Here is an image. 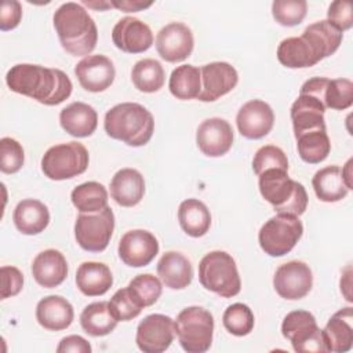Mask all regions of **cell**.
Here are the masks:
<instances>
[{"label":"cell","instance_id":"obj_2","mask_svg":"<svg viewBox=\"0 0 353 353\" xmlns=\"http://www.w3.org/2000/svg\"><path fill=\"white\" fill-rule=\"evenodd\" d=\"M52 21L59 43L66 52L74 57H87L94 51L98 29L83 6L73 1L63 3L54 12Z\"/></svg>","mask_w":353,"mask_h":353},{"label":"cell","instance_id":"obj_15","mask_svg":"<svg viewBox=\"0 0 353 353\" xmlns=\"http://www.w3.org/2000/svg\"><path fill=\"white\" fill-rule=\"evenodd\" d=\"M194 47L193 33L182 22H170L156 36V50L167 62H182L190 57Z\"/></svg>","mask_w":353,"mask_h":353},{"label":"cell","instance_id":"obj_8","mask_svg":"<svg viewBox=\"0 0 353 353\" xmlns=\"http://www.w3.org/2000/svg\"><path fill=\"white\" fill-rule=\"evenodd\" d=\"M302 233L303 225L298 216L276 214L262 225L258 241L265 254L277 258L288 254L299 241Z\"/></svg>","mask_w":353,"mask_h":353},{"label":"cell","instance_id":"obj_23","mask_svg":"<svg viewBox=\"0 0 353 353\" xmlns=\"http://www.w3.org/2000/svg\"><path fill=\"white\" fill-rule=\"evenodd\" d=\"M32 274L39 285L55 288L68 277V262L61 251L54 248L44 250L33 259Z\"/></svg>","mask_w":353,"mask_h":353},{"label":"cell","instance_id":"obj_25","mask_svg":"<svg viewBox=\"0 0 353 353\" xmlns=\"http://www.w3.org/2000/svg\"><path fill=\"white\" fill-rule=\"evenodd\" d=\"M73 317V306L61 295H48L40 299L36 306V320L48 331L66 330L72 324Z\"/></svg>","mask_w":353,"mask_h":353},{"label":"cell","instance_id":"obj_28","mask_svg":"<svg viewBox=\"0 0 353 353\" xmlns=\"http://www.w3.org/2000/svg\"><path fill=\"white\" fill-rule=\"evenodd\" d=\"M157 276L171 290L186 288L193 279V266L181 252L167 251L157 262Z\"/></svg>","mask_w":353,"mask_h":353},{"label":"cell","instance_id":"obj_24","mask_svg":"<svg viewBox=\"0 0 353 353\" xmlns=\"http://www.w3.org/2000/svg\"><path fill=\"white\" fill-rule=\"evenodd\" d=\"M321 332L327 352H349L353 346V309L347 306L334 313Z\"/></svg>","mask_w":353,"mask_h":353},{"label":"cell","instance_id":"obj_40","mask_svg":"<svg viewBox=\"0 0 353 353\" xmlns=\"http://www.w3.org/2000/svg\"><path fill=\"white\" fill-rule=\"evenodd\" d=\"M307 11V3L305 0H274L272 3V15L281 26L299 25Z\"/></svg>","mask_w":353,"mask_h":353},{"label":"cell","instance_id":"obj_11","mask_svg":"<svg viewBox=\"0 0 353 353\" xmlns=\"http://www.w3.org/2000/svg\"><path fill=\"white\" fill-rule=\"evenodd\" d=\"M299 94L316 97L325 109L345 110L353 103V83L349 79L312 77L302 84Z\"/></svg>","mask_w":353,"mask_h":353},{"label":"cell","instance_id":"obj_30","mask_svg":"<svg viewBox=\"0 0 353 353\" xmlns=\"http://www.w3.org/2000/svg\"><path fill=\"white\" fill-rule=\"evenodd\" d=\"M113 276L108 265L102 262H83L76 272V285L85 296H99L109 291Z\"/></svg>","mask_w":353,"mask_h":353},{"label":"cell","instance_id":"obj_37","mask_svg":"<svg viewBox=\"0 0 353 353\" xmlns=\"http://www.w3.org/2000/svg\"><path fill=\"white\" fill-rule=\"evenodd\" d=\"M296 139L299 157L309 164H319L327 159L331 152V142L325 131L305 132Z\"/></svg>","mask_w":353,"mask_h":353},{"label":"cell","instance_id":"obj_46","mask_svg":"<svg viewBox=\"0 0 353 353\" xmlns=\"http://www.w3.org/2000/svg\"><path fill=\"white\" fill-rule=\"evenodd\" d=\"M1 299H7L10 296H15L21 292L23 287V274L15 266H1Z\"/></svg>","mask_w":353,"mask_h":353},{"label":"cell","instance_id":"obj_31","mask_svg":"<svg viewBox=\"0 0 353 353\" xmlns=\"http://www.w3.org/2000/svg\"><path fill=\"white\" fill-rule=\"evenodd\" d=\"M312 185L317 199L324 203L339 201L349 193L342 178V170L338 165H328L319 170L312 179Z\"/></svg>","mask_w":353,"mask_h":353},{"label":"cell","instance_id":"obj_16","mask_svg":"<svg viewBox=\"0 0 353 353\" xmlns=\"http://www.w3.org/2000/svg\"><path fill=\"white\" fill-rule=\"evenodd\" d=\"M159 241L153 233L135 229L125 232L117 247L120 259L131 268H142L149 265L159 254Z\"/></svg>","mask_w":353,"mask_h":353},{"label":"cell","instance_id":"obj_19","mask_svg":"<svg viewBox=\"0 0 353 353\" xmlns=\"http://www.w3.org/2000/svg\"><path fill=\"white\" fill-rule=\"evenodd\" d=\"M196 143L203 154L221 157L226 154L233 145L232 125L221 117L205 119L197 127Z\"/></svg>","mask_w":353,"mask_h":353},{"label":"cell","instance_id":"obj_34","mask_svg":"<svg viewBox=\"0 0 353 353\" xmlns=\"http://www.w3.org/2000/svg\"><path fill=\"white\" fill-rule=\"evenodd\" d=\"M170 92L182 101L197 98L201 91L200 69L193 65H181L175 68L168 81Z\"/></svg>","mask_w":353,"mask_h":353},{"label":"cell","instance_id":"obj_10","mask_svg":"<svg viewBox=\"0 0 353 353\" xmlns=\"http://www.w3.org/2000/svg\"><path fill=\"white\" fill-rule=\"evenodd\" d=\"M281 334L299 353H323L325 350L323 332L314 316L307 310L290 312L281 324Z\"/></svg>","mask_w":353,"mask_h":353},{"label":"cell","instance_id":"obj_22","mask_svg":"<svg viewBox=\"0 0 353 353\" xmlns=\"http://www.w3.org/2000/svg\"><path fill=\"white\" fill-rule=\"evenodd\" d=\"M324 105L313 95L299 94L291 106V120L295 138L312 131H325Z\"/></svg>","mask_w":353,"mask_h":353},{"label":"cell","instance_id":"obj_47","mask_svg":"<svg viewBox=\"0 0 353 353\" xmlns=\"http://www.w3.org/2000/svg\"><path fill=\"white\" fill-rule=\"evenodd\" d=\"M22 18V6L17 0H4L0 7V29L3 32L15 29Z\"/></svg>","mask_w":353,"mask_h":353},{"label":"cell","instance_id":"obj_17","mask_svg":"<svg viewBox=\"0 0 353 353\" xmlns=\"http://www.w3.org/2000/svg\"><path fill=\"white\" fill-rule=\"evenodd\" d=\"M201 91L197 97L201 102H214L230 92L239 81L237 70L228 62H211L200 68Z\"/></svg>","mask_w":353,"mask_h":353},{"label":"cell","instance_id":"obj_20","mask_svg":"<svg viewBox=\"0 0 353 353\" xmlns=\"http://www.w3.org/2000/svg\"><path fill=\"white\" fill-rule=\"evenodd\" d=\"M74 74L80 85L90 92H102L114 80L116 70L113 62L101 54L87 55L74 66Z\"/></svg>","mask_w":353,"mask_h":353},{"label":"cell","instance_id":"obj_49","mask_svg":"<svg viewBox=\"0 0 353 353\" xmlns=\"http://www.w3.org/2000/svg\"><path fill=\"white\" fill-rule=\"evenodd\" d=\"M113 7L124 12H137L142 11L153 4V1H141V0H113L110 1Z\"/></svg>","mask_w":353,"mask_h":353},{"label":"cell","instance_id":"obj_43","mask_svg":"<svg viewBox=\"0 0 353 353\" xmlns=\"http://www.w3.org/2000/svg\"><path fill=\"white\" fill-rule=\"evenodd\" d=\"M25 161L22 145L10 137L0 139V170L4 174L18 172Z\"/></svg>","mask_w":353,"mask_h":353},{"label":"cell","instance_id":"obj_41","mask_svg":"<svg viewBox=\"0 0 353 353\" xmlns=\"http://www.w3.org/2000/svg\"><path fill=\"white\" fill-rule=\"evenodd\" d=\"M323 48L325 58L332 55L341 46L343 33L334 28L328 21H317L305 29Z\"/></svg>","mask_w":353,"mask_h":353},{"label":"cell","instance_id":"obj_6","mask_svg":"<svg viewBox=\"0 0 353 353\" xmlns=\"http://www.w3.org/2000/svg\"><path fill=\"white\" fill-rule=\"evenodd\" d=\"M179 345L188 353H204L211 347L214 334L212 314L200 306L182 309L174 321Z\"/></svg>","mask_w":353,"mask_h":353},{"label":"cell","instance_id":"obj_39","mask_svg":"<svg viewBox=\"0 0 353 353\" xmlns=\"http://www.w3.org/2000/svg\"><path fill=\"white\" fill-rule=\"evenodd\" d=\"M127 287L142 307H148L156 303L163 292L160 280L150 273L135 276Z\"/></svg>","mask_w":353,"mask_h":353},{"label":"cell","instance_id":"obj_36","mask_svg":"<svg viewBox=\"0 0 353 353\" xmlns=\"http://www.w3.org/2000/svg\"><path fill=\"white\" fill-rule=\"evenodd\" d=\"M131 80L138 91L150 94L159 91L164 85L165 72L159 61L145 58L132 66Z\"/></svg>","mask_w":353,"mask_h":353},{"label":"cell","instance_id":"obj_42","mask_svg":"<svg viewBox=\"0 0 353 353\" xmlns=\"http://www.w3.org/2000/svg\"><path fill=\"white\" fill-rule=\"evenodd\" d=\"M280 168L288 171V159L285 153L274 145H265L256 150L252 159V170L261 175L266 170Z\"/></svg>","mask_w":353,"mask_h":353},{"label":"cell","instance_id":"obj_13","mask_svg":"<svg viewBox=\"0 0 353 353\" xmlns=\"http://www.w3.org/2000/svg\"><path fill=\"white\" fill-rule=\"evenodd\" d=\"M174 335V320L170 316L154 313L138 324L135 342L143 353H161L171 346Z\"/></svg>","mask_w":353,"mask_h":353},{"label":"cell","instance_id":"obj_4","mask_svg":"<svg viewBox=\"0 0 353 353\" xmlns=\"http://www.w3.org/2000/svg\"><path fill=\"white\" fill-rule=\"evenodd\" d=\"M262 197L273 205L277 214L299 216L307 207V193L302 183L288 176V171L272 168L258 175Z\"/></svg>","mask_w":353,"mask_h":353},{"label":"cell","instance_id":"obj_32","mask_svg":"<svg viewBox=\"0 0 353 353\" xmlns=\"http://www.w3.org/2000/svg\"><path fill=\"white\" fill-rule=\"evenodd\" d=\"M178 221L188 236L201 237L211 226V214L203 201L188 199L179 204Z\"/></svg>","mask_w":353,"mask_h":353},{"label":"cell","instance_id":"obj_1","mask_svg":"<svg viewBox=\"0 0 353 353\" xmlns=\"http://www.w3.org/2000/svg\"><path fill=\"white\" fill-rule=\"evenodd\" d=\"M8 88L43 105L62 103L72 94L73 84L61 69L33 63H17L6 74Z\"/></svg>","mask_w":353,"mask_h":353},{"label":"cell","instance_id":"obj_44","mask_svg":"<svg viewBox=\"0 0 353 353\" xmlns=\"http://www.w3.org/2000/svg\"><path fill=\"white\" fill-rule=\"evenodd\" d=\"M109 306L119 321H130L138 317L143 309L132 296L128 287L117 290L109 301Z\"/></svg>","mask_w":353,"mask_h":353},{"label":"cell","instance_id":"obj_3","mask_svg":"<svg viewBox=\"0 0 353 353\" xmlns=\"http://www.w3.org/2000/svg\"><path fill=\"white\" fill-rule=\"evenodd\" d=\"M103 128L110 138L138 148L150 141L154 132V120L143 105L123 102L106 112Z\"/></svg>","mask_w":353,"mask_h":353},{"label":"cell","instance_id":"obj_48","mask_svg":"<svg viewBox=\"0 0 353 353\" xmlns=\"http://www.w3.org/2000/svg\"><path fill=\"white\" fill-rule=\"evenodd\" d=\"M92 347L91 345L80 335H69L61 339L57 352L58 353H66V352H73V353H91Z\"/></svg>","mask_w":353,"mask_h":353},{"label":"cell","instance_id":"obj_45","mask_svg":"<svg viewBox=\"0 0 353 353\" xmlns=\"http://www.w3.org/2000/svg\"><path fill=\"white\" fill-rule=\"evenodd\" d=\"M327 21L342 33L350 29L353 26L352 3L343 0L332 1L327 11Z\"/></svg>","mask_w":353,"mask_h":353},{"label":"cell","instance_id":"obj_29","mask_svg":"<svg viewBox=\"0 0 353 353\" xmlns=\"http://www.w3.org/2000/svg\"><path fill=\"white\" fill-rule=\"evenodd\" d=\"M12 221L15 228L22 234H39L50 223V211L40 200L25 199L17 204L12 214Z\"/></svg>","mask_w":353,"mask_h":353},{"label":"cell","instance_id":"obj_38","mask_svg":"<svg viewBox=\"0 0 353 353\" xmlns=\"http://www.w3.org/2000/svg\"><path fill=\"white\" fill-rule=\"evenodd\" d=\"M223 327L236 336L248 335L255 324L254 313L245 303H232L226 307L222 316Z\"/></svg>","mask_w":353,"mask_h":353},{"label":"cell","instance_id":"obj_7","mask_svg":"<svg viewBox=\"0 0 353 353\" xmlns=\"http://www.w3.org/2000/svg\"><path fill=\"white\" fill-rule=\"evenodd\" d=\"M90 154L85 146L72 141L51 146L41 159V171L52 181L74 178L88 168Z\"/></svg>","mask_w":353,"mask_h":353},{"label":"cell","instance_id":"obj_9","mask_svg":"<svg viewBox=\"0 0 353 353\" xmlns=\"http://www.w3.org/2000/svg\"><path fill=\"white\" fill-rule=\"evenodd\" d=\"M114 229V214L108 205L99 212H80L74 222L77 244L88 252H102L109 245Z\"/></svg>","mask_w":353,"mask_h":353},{"label":"cell","instance_id":"obj_51","mask_svg":"<svg viewBox=\"0 0 353 353\" xmlns=\"http://www.w3.org/2000/svg\"><path fill=\"white\" fill-rule=\"evenodd\" d=\"M83 4H85V6H88V7H91V8H95V10H106V8H109V7H112V3H106V1H97V3H94V1H88V0H84L83 1Z\"/></svg>","mask_w":353,"mask_h":353},{"label":"cell","instance_id":"obj_14","mask_svg":"<svg viewBox=\"0 0 353 353\" xmlns=\"http://www.w3.org/2000/svg\"><path fill=\"white\" fill-rule=\"evenodd\" d=\"M321 47L305 30L299 37H287L277 47L279 62L290 69L310 68L324 59Z\"/></svg>","mask_w":353,"mask_h":353},{"label":"cell","instance_id":"obj_50","mask_svg":"<svg viewBox=\"0 0 353 353\" xmlns=\"http://www.w3.org/2000/svg\"><path fill=\"white\" fill-rule=\"evenodd\" d=\"M352 163H353V160L350 159L346 164H345V167L343 168H341L342 170V178H343V181H345V183H346V186H347V189L350 190V189H353L352 188Z\"/></svg>","mask_w":353,"mask_h":353},{"label":"cell","instance_id":"obj_26","mask_svg":"<svg viewBox=\"0 0 353 353\" xmlns=\"http://www.w3.org/2000/svg\"><path fill=\"white\" fill-rule=\"evenodd\" d=\"M61 127L74 138H87L98 125L97 110L84 102H72L59 113Z\"/></svg>","mask_w":353,"mask_h":353},{"label":"cell","instance_id":"obj_21","mask_svg":"<svg viewBox=\"0 0 353 353\" xmlns=\"http://www.w3.org/2000/svg\"><path fill=\"white\" fill-rule=\"evenodd\" d=\"M113 44L128 54H141L153 44L152 29L138 18L124 17L113 26Z\"/></svg>","mask_w":353,"mask_h":353},{"label":"cell","instance_id":"obj_5","mask_svg":"<svg viewBox=\"0 0 353 353\" xmlns=\"http://www.w3.org/2000/svg\"><path fill=\"white\" fill-rule=\"evenodd\" d=\"M200 284L222 298L236 296L241 290V280L233 256L225 251H211L199 263Z\"/></svg>","mask_w":353,"mask_h":353},{"label":"cell","instance_id":"obj_18","mask_svg":"<svg viewBox=\"0 0 353 353\" xmlns=\"http://www.w3.org/2000/svg\"><path fill=\"white\" fill-rule=\"evenodd\" d=\"M239 132L247 139L266 137L274 124V113L269 103L261 99L245 102L236 116Z\"/></svg>","mask_w":353,"mask_h":353},{"label":"cell","instance_id":"obj_27","mask_svg":"<svg viewBox=\"0 0 353 353\" xmlns=\"http://www.w3.org/2000/svg\"><path fill=\"white\" fill-rule=\"evenodd\" d=\"M145 194V179L135 168L119 170L110 181V196L121 207L137 205Z\"/></svg>","mask_w":353,"mask_h":353},{"label":"cell","instance_id":"obj_35","mask_svg":"<svg viewBox=\"0 0 353 353\" xmlns=\"http://www.w3.org/2000/svg\"><path fill=\"white\" fill-rule=\"evenodd\" d=\"M70 199L79 212L84 214L99 212L108 207V190L102 183L95 181L76 186L70 193Z\"/></svg>","mask_w":353,"mask_h":353},{"label":"cell","instance_id":"obj_12","mask_svg":"<svg viewBox=\"0 0 353 353\" xmlns=\"http://www.w3.org/2000/svg\"><path fill=\"white\" fill-rule=\"evenodd\" d=\"M313 285V274L302 261H290L280 265L273 276V287L276 292L288 301L305 298Z\"/></svg>","mask_w":353,"mask_h":353},{"label":"cell","instance_id":"obj_33","mask_svg":"<svg viewBox=\"0 0 353 353\" xmlns=\"http://www.w3.org/2000/svg\"><path fill=\"white\" fill-rule=\"evenodd\" d=\"M119 320L110 310L109 302H92L87 305L80 314V325L91 336H105L110 334Z\"/></svg>","mask_w":353,"mask_h":353}]
</instances>
